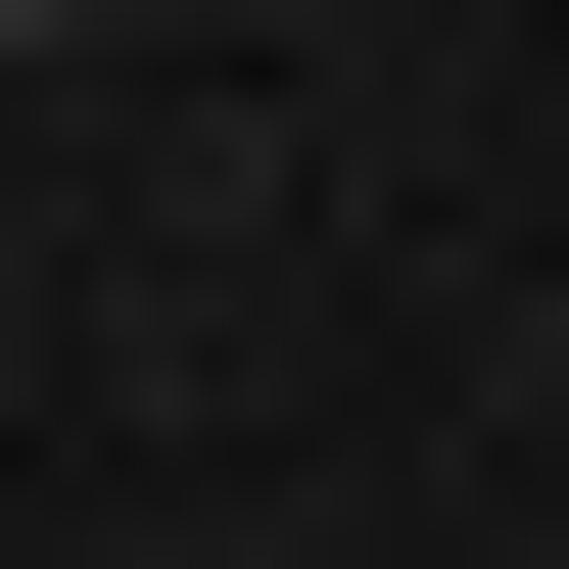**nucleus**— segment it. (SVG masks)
<instances>
[{"label":"nucleus","mask_w":569,"mask_h":569,"mask_svg":"<svg viewBox=\"0 0 569 569\" xmlns=\"http://www.w3.org/2000/svg\"><path fill=\"white\" fill-rule=\"evenodd\" d=\"M0 48H142V0H0Z\"/></svg>","instance_id":"obj_1"}]
</instances>
